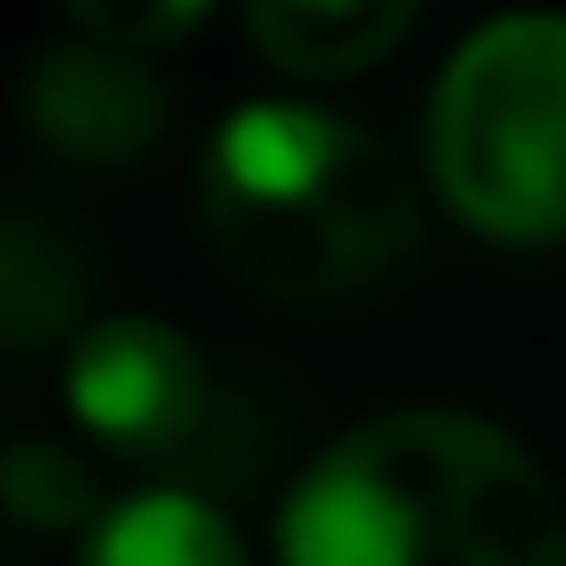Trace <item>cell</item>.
Wrapping results in <instances>:
<instances>
[{"instance_id":"1","label":"cell","mask_w":566,"mask_h":566,"mask_svg":"<svg viewBox=\"0 0 566 566\" xmlns=\"http://www.w3.org/2000/svg\"><path fill=\"white\" fill-rule=\"evenodd\" d=\"M283 566H566V509L500 424L391 408L301 475Z\"/></svg>"},{"instance_id":"2","label":"cell","mask_w":566,"mask_h":566,"mask_svg":"<svg viewBox=\"0 0 566 566\" xmlns=\"http://www.w3.org/2000/svg\"><path fill=\"white\" fill-rule=\"evenodd\" d=\"M200 233L266 301L334 308L417 259V184L391 142L334 108H233L200 150Z\"/></svg>"},{"instance_id":"3","label":"cell","mask_w":566,"mask_h":566,"mask_svg":"<svg viewBox=\"0 0 566 566\" xmlns=\"http://www.w3.org/2000/svg\"><path fill=\"white\" fill-rule=\"evenodd\" d=\"M433 184L492 242L566 233V18L509 9L450 51L433 84Z\"/></svg>"},{"instance_id":"4","label":"cell","mask_w":566,"mask_h":566,"mask_svg":"<svg viewBox=\"0 0 566 566\" xmlns=\"http://www.w3.org/2000/svg\"><path fill=\"white\" fill-rule=\"evenodd\" d=\"M18 125L75 176H134L176 134V92L142 67V51L108 42H42L18 75Z\"/></svg>"},{"instance_id":"5","label":"cell","mask_w":566,"mask_h":566,"mask_svg":"<svg viewBox=\"0 0 566 566\" xmlns=\"http://www.w3.org/2000/svg\"><path fill=\"white\" fill-rule=\"evenodd\" d=\"M67 417L125 459H167L209 417V367L159 317H101L67 350Z\"/></svg>"},{"instance_id":"6","label":"cell","mask_w":566,"mask_h":566,"mask_svg":"<svg viewBox=\"0 0 566 566\" xmlns=\"http://www.w3.org/2000/svg\"><path fill=\"white\" fill-rule=\"evenodd\" d=\"M92 275H101V259L59 209L0 200V358L59 350L84 325Z\"/></svg>"},{"instance_id":"7","label":"cell","mask_w":566,"mask_h":566,"mask_svg":"<svg viewBox=\"0 0 566 566\" xmlns=\"http://www.w3.org/2000/svg\"><path fill=\"white\" fill-rule=\"evenodd\" d=\"M424 0H242L250 51L275 75H301V84H342V75H367L375 59H391L408 42Z\"/></svg>"},{"instance_id":"8","label":"cell","mask_w":566,"mask_h":566,"mask_svg":"<svg viewBox=\"0 0 566 566\" xmlns=\"http://www.w3.org/2000/svg\"><path fill=\"white\" fill-rule=\"evenodd\" d=\"M84 566H242L233 525L192 492H142L92 516Z\"/></svg>"},{"instance_id":"9","label":"cell","mask_w":566,"mask_h":566,"mask_svg":"<svg viewBox=\"0 0 566 566\" xmlns=\"http://www.w3.org/2000/svg\"><path fill=\"white\" fill-rule=\"evenodd\" d=\"M0 509L42 525V533H59V525L101 516V500H92V475L67 450H9V459H0Z\"/></svg>"},{"instance_id":"10","label":"cell","mask_w":566,"mask_h":566,"mask_svg":"<svg viewBox=\"0 0 566 566\" xmlns=\"http://www.w3.org/2000/svg\"><path fill=\"white\" fill-rule=\"evenodd\" d=\"M75 18L84 42H108V51H159V42H184L217 0H59Z\"/></svg>"}]
</instances>
